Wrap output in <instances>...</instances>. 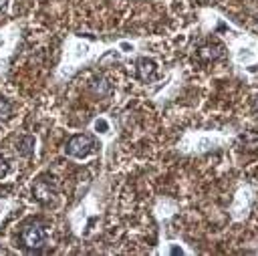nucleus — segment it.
I'll use <instances>...</instances> for the list:
<instances>
[{"mask_svg":"<svg viewBox=\"0 0 258 256\" xmlns=\"http://www.w3.org/2000/svg\"><path fill=\"white\" fill-rule=\"evenodd\" d=\"M95 127H97V129H101V131H107V121H103V119H101V121H97V123H95Z\"/></svg>","mask_w":258,"mask_h":256,"instance_id":"obj_9","label":"nucleus"},{"mask_svg":"<svg viewBox=\"0 0 258 256\" xmlns=\"http://www.w3.org/2000/svg\"><path fill=\"white\" fill-rule=\"evenodd\" d=\"M56 194V183L52 177H42L36 181L34 185V196L40 200V202H48L52 196Z\"/></svg>","mask_w":258,"mask_h":256,"instance_id":"obj_3","label":"nucleus"},{"mask_svg":"<svg viewBox=\"0 0 258 256\" xmlns=\"http://www.w3.org/2000/svg\"><path fill=\"white\" fill-rule=\"evenodd\" d=\"M20 242L28 250H38L46 242V230L40 224H28L20 232Z\"/></svg>","mask_w":258,"mask_h":256,"instance_id":"obj_1","label":"nucleus"},{"mask_svg":"<svg viewBox=\"0 0 258 256\" xmlns=\"http://www.w3.org/2000/svg\"><path fill=\"white\" fill-rule=\"evenodd\" d=\"M222 54H224V46L222 44H206V46H202L198 50V58L202 62H212V60L220 58Z\"/></svg>","mask_w":258,"mask_h":256,"instance_id":"obj_4","label":"nucleus"},{"mask_svg":"<svg viewBox=\"0 0 258 256\" xmlns=\"http://www.w3.org/2000/svg\"><path fill=\"white\" fill-rule=\"evenodd\" d=\"M4 4H6V0H0V8H4Z\"/></svg>","mask_w":258,"mask_h":256,"instance_id":"obj_10","label":"nucleus"},{"mask_svg":"<svg viewBox=\"0 0 258 256\" xmlns=\"http://www.w3.org/2000/svg\"><path fill=\"white\" fill-rule=\"evenodd\" d=\"M32 151H34V137H30V135L20 137L18 139V153L22 157H28V155H32Z\"/></svg>","mask_w":258,"mask_h":256,"instance_id":"obj_6","label":"nucleus"},{"mask_svg":"<svg viewBox=\"0 0 258 256\" xmlns=\"http://www.w3.org/2000/svg\"><path fill=\"white\" fill-rule=\"evenodd\" d=\"M256 111H258V99H256Z\"/></svg>","mask_w":258,"mask_h":256,"instance_id":"obj_11","label":"nucleus"},{"mask_svg":"<svg viewBox=\"0 0 258 256\" xmlns=\"http://www.w3.org/2000/svg\"><path fill=\"white\" fill-rule=\"evenodd\" d=\"M95 149V139L91 135H75L67 143V153L73 157H85Z\"/></svg>","mask_w":258,"mask_h":256,"instance_id":"obj_2","label":"nucleus"},{"mask_svg":"<svg viewBox=\"0 0 258 256\" xmlns=\"http://www.w3.org/2000/svg\"><path fill=\"white\" fill-rule=\"evenodd\" d=\"M135 73H137V77H139L141 81H149V79H153V77H155L157 67H155V62H153V60L139 58V60H137V67H135Z\"/></svg>","mask_w":258,"mask_h":256,"instance_id":"obj_5","label":"nucleus"},{"mask_svg":"<svg viewBox=\"0 0 258 256\" xmlns=\"http://www.w3.org/2000/svg\"><path fill=\"white\" fill-rule=\"evenodd\" d=\"M12 115V105L6 99H0V119H8Z\"/></svg>","mask_w":258,"mask_h":256,"instance_id":"obj_8","label":"nucleus"},{"mask_svg":"<svg viewBox=\"0 0 258 256\" xmlns=\"http://www.w3.org/2000/svg\"><path fill=\"white\" fill-rule=\"evenodd\" d=\"M93 91H95L99 97H105V95L111 93V85H109L103 77H99V79H95V83H93Z\"/></svg>","mask_w":258,"mask_h":256,"instance_id":"obj_7","label":"nucleus"}]
</instances>
